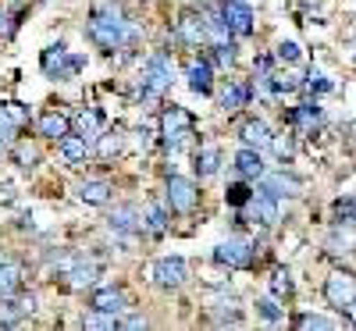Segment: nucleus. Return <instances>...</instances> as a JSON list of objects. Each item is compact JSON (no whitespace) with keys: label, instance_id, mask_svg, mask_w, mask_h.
<instances>
[{"label":"nucleus","instance_id":"obj_1","mask_svg":"<svg viewBox=\"0 0 356 331\" xmlns=\"http://www.w3.org/2000/svg\"><path fill=\"white\" fill-rule=\"evenodd\" d=\"M89 40L100 43L104 50H118V47H125L132 40V29H129V22L122 18V11H118L114 4H100V8H93V15H89Z\"/></svg>","mask_w":356,"mask_h":331},{"label":"nucleus","instance_id":"obj_40","mask_svg":"<svg viewBox=\"0 0 356 331\" xmlns=\"http://www.w3.org/2000/svg\"><path fill=\"white\" fill-rule=\"evenodd\" d=\"M214 65H221V68H232V65H235V47H232V43L214 47Z\"/></svg>","mask_w":356,"mask_h":331},{"label":"nucleus","instance_id":"obj_43","mask_svg":"<svg viewBox=\"0 0 356 331\" xmlns=\"http://www.w3.org/2000/svg\"><path fill=\"white\" fill-rule=\"evenodd\" d=\"M0 203H15V186H0Z\"/></svg>","mask_w":356,"mask_h":331},{"label":"nucleus","instance_id":"obj_44","mask_svg":"<svg viewBox=\"0 0 356 331\" xmlns=\"http://www.w3.org/2000/svg\"><path fill=\"white\" fill-rule=\"evenodd\" d=\"M146 321L143 317H129V321H122V324H118V328H143Z\"/></svg>","mask_w":356,"mask_h":331},{"label":"nucleus","instance_id":"obj_11","mask_svg":"<svg viewBox=\"0 0 356 331\" xmlns=\"http://www.w3.org/2000/svg\"><path fill=\"white\" fill-rule=\"evenodd\" d=\"M36 310V296H0V324H18V317Z\"/></svg>","mask_w":356,"mask_h":331},{"label":"nucleus","instance_id":"obj_32","mask_svg":"<svg viewBox=\"0 0 356 331\" xmlns=\"http://www.w3.org/2000/svg\"><path fill=\"white\" fill-rule=\"evenodd\" d=\"M146 228H150V235H164L168 232V214L154 203V207H146Z\"/></svg>","mask_w":356,"mask_h":331},{"label":"nucleus","instance_id":"obj_31","mask_svg":"<svg viewBox=\"0 0 356 331\" xmlns=\"http://www.w3.org/2000/svg\"><path fill=\"white\" fill-rule=\"evenodd\" d=\"M275 150V157L278 161H292V154H296V136H271V143H267Z\"/></svg>","mask_w":356,"mask_h":331},{"label":"nucleus","instance_id":"obj_5","mask_svg":"<svg viewBox=\"0 0 356 331\" xmlns=\"http://www.w3.org/2000/svg\"><path fill=\"white\" fill-rule=\"evenodd\" d=\"M324 299H328V307L346 310L356 299V275L353 271H332L328 282H324Z\"/></svg>","mask_w":356,"mask_h":331},{"label":"nucleus","instance_id":"obj_6","mask_svg":"<svg viewBox=\"0 0 356 331\" xmlns=\"http://www.w3.org/2000/svg\"><path fill=\"white\" fill-rule=\"evenodd\" d=\"M40 65H43V72H47L50 79H75L79 68H82V57H72L61 43H57V47H47V50H43Z\"/></svg>","mask_w":356,"mask_h":331},{"label":"nucleus","instance_id":"obj_17","mask_svg":"<svg viewBox=\"0 0 356 331\" xmlns=\"http://www.w3.org/2000/svg\"><path fill=\"white\" fill-rule=\"evenodd\" d=\"M22 282H25V267L18 260H0V296L18 292Z\"/></svg>","mask_w":356,"mask_h":331},{"label":"nucleus","instance_id":"obj_25","mask_svg":"<svg viewBox=\"0 0 356 331\" xmlns=\"http://www.w3.org/2000/svg\"><path fill=\"white\" fill-rule=\"evenodd\" d=\"M100 275V267L97 264H72L65 271V278H68V289H86V285H93Z\"/></svg>","mask_w":356,"mask_h":331},{"label":"nucleus","instance_id":"obj_3","mask_svg":"<svg viewBox=\"0 0 356 331\" xmlns=\"http://www.w3.org/2000/svg\"><path fill=\"white\" fill-rule=\"evenodd\" d=\"M168 86H171V61H168L164 54H154L150 61L143 65V86H139V97L157 100Z\"/></svg>","mask_w":356,"mask_h":331},{"label":"nucleus","instance_id":"obj_4","mask_svg":"<svg viewBox=\"0 0 356 331\" xmlns=\"http://www.w3.org/2000/svg\"><path fill=\"white\" fill-rule=\"evenodd\" d=\"M214 260L228 271H246L253 267V243H246V239H228V243H218L214 246Z\"/></svg>","mask_w":356,"mask_h":331},{"label":"nucleus","instance_id":"obj_22","mask_svg":"<svg viewBox=\"0 0 356 331\" xmlns=\"http://www.w3.org/2000/svg\"><path fill=\"white\" fill-rule=\"evenodd\" d=\"M218 104H221V111H239V107H246L250 104V89L246 86H239V82H228L225 89H221V97H218Z\"/></svg>","mask_w":356,"mask_h":331},{"label":"nucleus","instance_id":"obj_41","mask_svg":"<svg viewBox=\"0 0 356 331\" xmlns=\"http://www.w3.org/2000/svg\"><path fill=\"white\" fill-rule=\"evenodd\" d=\"M4 114L11 118V122H15V125H22V122H25V118H29V111H25L22 104H8V107H4Z\"/></svg>","mask_w":356,"mask_h":331},{"label":"nucleus","instance_id":"obj_35","mask_svg":"<svg viewBox=\"0 0 356 331\" xmlns=\"http://www.w3.org/2000/svg\"><path fill=\"white\" fill-rule=\"evenodd\" d=\"M253 196V189L246 186V182H235V186H228L225 189V200L232 203V207H246V200Z\"/></svg>","mask_w":356,"mask_h":331},{"label":"nucleus","instance_id":"obj_13","mask_svg":"<svg viewBox=\"0 0 356 331\" xmlns=\"http://www.w3.org/2000/svg\"><path fill=\"white\" fill-rule=\"evenodd\" d=\"M107 225H111L118 235H136V232H139V225H143V214H139V210H136L132 203H125V207H114V210H111Z\"/></svg>","mask_w":356,"mask_h":331},{"label":"nucleus","instance_id":"obj_15","mask_svg":"<svg viewBox=\"0 0 356 331\" xmlns=\"http://www.w3.org/2000/svg\"><path fill=\"white\" fill-rule=\"evenodd\" d=\"M89 310L122 314V310H125V292H122V289H114V285H107V289H97V292H93V299H89Z\"/></svg>","mask_w":356,"mask_h":331},{"label":"nucleus","instance_id":"obj_2","mask_svg":"<svg viewBox=\"0 0 356 331\" xmlns=\"http://www.w3.org/2000/svg\"><path fill=\"white\" fill-rule=\"evenodd\" d=\"M161 136H164V143H168V150L171 154H178L186 143H189V136H193V114L186 111V107H168L164 111V118H161Z\"/></svg>","mask_w":356,"mask_h":331},{"label":"nucleus","instance_id":"obj_47","mask_svg":"<svg viewBox=\"0 0 356 331\" xmlns=\"http://www.w3.org/2000/svg\"><path fill=\"white\" fill-rule=\"evenodd\" d=\"M4 146H8V143H0V154H4Z\"/></svg>","mask_w":356,"mask_h":331},{"label":"nucleus","instance_id":"obj_21","mask_svg":"<svg viewBox=\"0 0 356 331\" xmlns=\"http://www.w3.org/2000/svg\"><path fill=\"white\" fill-rule=\"evenodd\" d=\"M68 129H72V118L61 111L40 118V136H47V139H61V136H68Z\"/></svg>","mask_w":356,"mask_h":331},{"label":"nucleus","instance_id":"obj_33","mask_svg":"<svg viewBox=\"0 0 356 331\" xmlns=\"http://www.w3.org/2000/svg\"><path fill=\"white\" fill-rule=\"evenodd\" d=\"M86 328H107V331H114L118 324V314H107V310H93V314H86V321H82Z\"/></svg>","mask_w":356,"mask_h":331},{"label":"nucleus","instance_id":"obj_29","mask_svg":"<svg viewBox=\"0 0 356 331\" xmlns=\"http://www.w3.org/2000/svg\"><path fill=\"white\" fill-rule=\"evenodd\" d=\"M332 218H335V225H356V200L353 196L335 200L332 203Z\"/></svg>","mask_w":356,"mask_h":331},{"label":"nucleus","instance_id":"obj_12","mask_svg":"<svg viewBox=\"0 0 356 331\" xmlns=\"http://www.w3.org/2000/svg\"><path fill=\"white\" fill-rule=\"evenodd\" d=\"M260 189L267 193V196H275V200H292V196H300V189H303V182L300 178H292V175H264V182H260Z\"/></svg>","mask_w":356,"mask_h":331},{"label":"nucleus","instance_id":"obj_28","mask_svg":"<svg viewBox=\"0 0 356 331\" xmlns=\"http://www.w3.org/2000/svg\"><path fill=\"white\" fill-rule=\"evenodd\" d=\"M75 129H79L82 139H97V136H100V114H97L93 107L79 111V114H75Z\"/></svg>","mask_w":356,"mask_h":331},{"label":"nucleus","instance_id":"obj_36","mask_svg":"<svg viewBox=\"0 0 356 331\" xmlns=\"http://www.w3.org/2000/svg\"><path fill=\"white\" fill-rule=\"evenodd\" d=\"M303 57V50L296 47L292 40H285V43H278V50H275V61H282V65H296Z\"/></svg>","mask_w":356,"mask_h":331},{"label":"nucleus","instance_id":"obj_24","mask_svg":"<svg viewBox=\"0 0 356 331\" xmlns=\"http://www.w3.org/2000/svg\"><path fill=\"white\" fill-rule=\"evenodd\" d=\"M332 253H356V225H335L332 239H328Z\"/></svg>","mask_w":356,"mask_h":331},{"label":"nucleus","instance_id":"obj_45","mask_svg":"<svg viewBox=\"0 0 356 331\" xmlns=\"http://www.w3.org/2000/svg\"><path fill=\"white\" fill-rule=\"evenodd\" d=\"M342 314H346V317H349V321H353V324H356V299H353V303H349V307H346V310H342Z\"/></svg>","mask_w":356,"mask_h":331},{"label":"nucleus","instance_id":"obj_9","mask_svg":"<svg viewBox=\"0 0 356 331\" xmlns=\"http://www.w3.org/2000/svg\"><path fill=\"white\" fill-rule=\"evenodd\" d=\"M154 282L161 285V289H178L186 282V275H189V267H186V260L182 257H161L157 264H154Z\"/></svg>","mask_w":356,"mask_h":331},{"label":"nucleus","instance_id":"obj_42","mask_svg":"<svg viewBox=\"0 0 356 331\" xmlns=\"http://www.w3.org/2000/svg\"><path fill=\"white\" fill-rule=\"evenodd\" d=\"M33 161H36V150L33 146H18V164L22 168H33Z\"/></svg>","mask_w":356,"mask_h":331},{"label":"nucleus","instance_id":"obj_38","mask_svg":"<svg viewBox=\"0 0 356 331\" xmlns=\"http://www.w3.org/2000/svg\"><path fill=\"white\" fill-rule=\"evenodd\" d=\"M296 328H317V331H328V328H335V321L321 317V314H303V317H296Z\"/></svg>","mask_w":356,"mask_h":331},{"label":"nucleus","instance_id":"obj_23","mask_svg":"<svg viewBox=\"0 0 356 331\" xmlns=\"http://www.w3.org/2000/svg\"><path fill=\"white\" fill-rule=\"evenodd\" d=\"M57 150H61V157L68 164H79L89 154V139H82V136H61V139H57Z\"/></svg>","mask_w":356,"mask_h":331},{"label":"nucleus","instance_id":"obj_27","mask_svg":"<svg viewBox=\"0 0 356 331\" xmlns=\"http://www.w3.org/2000/svg\"><path fill=\"white\" fill-rule=\"evenodd\" d=\"M79 200L89 203V207H104L111 200V186L107 182H82L79 186Z\"/></svg>","mask_w":356,"mask_h":331},{"label":"nucleus","instance_id":"obj_26","mask_svg":"<svg viewBox=\"0 0 356 331\" xmlns=\"http://www.w3.org/2000/svg\"><path fill=\"white\" fill-rule=\"evenodd\" d=\"M218 168H221V150H218V146H203V150H196V171H200V178L218 175Z\"/></svg>","mask_w":356,"mask_h":331},{"label":"nucleus","instance_id":"obj_37","mask_svg":"<svg viewBox=\"0 0 356 331\" xmlns=\"http://www.w3.org/2000/svg\"><path fill=\"white\" fill-rule=\"evenodd\" d=\"M118 154H122V136H118V132L100 136V157L111 161V157H118Z\"/></svg>","mask_w":356,"mask_h":331},{"label":"nucleus","instance_id":"obj_46","mask_svg":"<svg viewBox=\"0 0 356 331\" xmlns=\"http://www.w3.org/2000/svg\"><path fill=\"white\" fill-rule=\"evenodd\" d=\"M4 29H8V15H4V11H0V33H4Z\"/></svg>","mask_w":356,"mask_h":331},{"label":"nucleus","instance_id":"obj_34","mask_svg":"<svg viewBox=\"0 0 356 331\" xmlns=\"http://www.w3.org/2000/svg\"><path fill=\"white\" fill-rule=\"evenodd\" d=\"M257 314H260L264 321H271V324H278V321H282V307L275 303L271 296H264V299H257Z\"/></svg>","mask_w":356,"mask_h":331},{"label":"nucleus","instance_id":"obj_19","mask_svg":"<svg viewBox=\"0 0 356 331\" xmlns=\"http://www.w3.org/2000/svg\"><path fill=\"white\" fill-rule=\"evenodd\" d=\"M178 40L189 43V47H200L203 43V18L196 11H186L178 18Z\"/></svg>","mask_w":356,"mask_h":331},{"label":"nucleus","instance_id":"obj_16","mask_svg":"<svg viewBox=\"0 0 356 331\" xmlns=\"http://www.w3.org/2000/svg\"><path fill=\"white\" fill-rule=\"evenodd\" d=\"M211 79H214V65L211 61H193L186 68V82L193 93H211Z\"/></svg>","mask_w":356,"mask_h":331},{"label":"nucleus","instance_id":"obj_30","mask_svg":"<svg viewBox=\"0 0 356 331\" xmlns=\"http://www.w3.org/2000/svg\"><path fill=\"white\" fill-rule=\"evenodd\" d=\"M271 292H275L278 299L292 296V275H289L285 267H275V271H271Z\"/></svg>","mask_w":356,"mask_h":331},{"label":"nucleus","instance_id":"obj_20","mask_svg":"<svg viewBox=\"0 0 356 331\" xmlns=\"http://www.w3.org/2000/svg\"><path fill=\"white\" fill-rule=\"evenodd\" d=\"M239 136H243V146H253V150H264L271 143V129H267V122H260V118H250L239 129Z\"/></svg>","mask_w":356,"mask_h":331},{"label":"nucleus","instance_id":"obj_14","mask_svg":"<svg viewBox=\"0 0 356 331\" xmlns=\"http://www.w3.org/2000/svg\"><path fill=\"white\" fill-rule=\"evenodd\" d=\"M289 125L300 132V136H310L317 125H321V107L317 104H300L289 111Z\"/></svg>","mask_w":356,"mask_h":331},{"label":"nucleus","instance_id":"obj_8","mask_svg":"<svg viewBox=\"0 0 356 331\" xmlns=\"http://www.w3.org/2000/svg\"><path fill=\"white\" fill-rule=\"evenodd\" d=\"M246 218L260 228H275L278 225V200L267 196L264 189H257L250 200H246Z\"/></svg>","mask_w":356,"mask_h":331},{"label":"nucleus","instance_id":"obj_18","mask_svg":"<svg viewBox=\"0 0 356 331\" xmlns=\"http://www.w3.org/2000/svg\"><path fill=\"white\" fill-rule=\"evenodd\" d=\"M235 171H239L243 178H260V175H264V157H260V150L243 146L239 154H235Z\"/></svg>","mask_w":356,"mask_h":331},{"label":"nucleus","instance_id":"obj_10","mask_svg":"<svg viewBox=\"0 0 356 331\" xmlns=\"http://www.w3.org/2000/svg\"><path fill=\"white\" fill-rule=\"evenodd\" d=\"M221 18L228 22L232 36H253V11H250V4H243V0H225Z\"/></svg>","mask_w":356,"mask_h":331},{"label":"nucleus","instance_id":"obj_7","mask_svg":"<svg viewBox=\"0 0 356 331\" xmlns=\"http://www.w3.org/2000/svg\"><path fill=\"white\" fill-rule=\"evenodd\" d=\"M168 203H171V210L175 214H193L196 210V203H200V193H196V182H189V178H182V175H171L168 178Z\"/></svg>","mask_w":356,"mask_h":331},{"label":"nucleus","instance_id":"obj_39","mask_svg":"<svg viewBox=\"0 0 356 331\" xmlns=\"http://www.w3.org/2000/svg\"><path fill=\"white\" fill-rule=\"evenodd\" d=\"M303 86L310 89V93H332V89H335V86H332L328 79H324L317 68H310V75H307V82H303Z\"/></svg>","mask_w":356,"mask_h":331}]
</instances>
